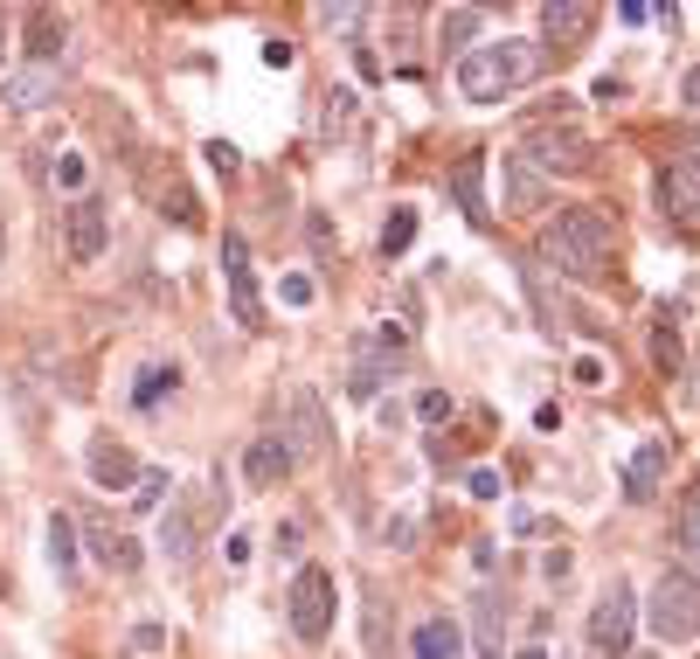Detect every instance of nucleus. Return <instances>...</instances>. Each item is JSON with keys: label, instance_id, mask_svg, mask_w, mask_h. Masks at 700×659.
I'll list each match as a JSON object with an SVG mask.
<instances>
[{"label": "nucleus", "instance_id": "obj_26", "mask_svg": "<svg viewBox=\"0 0 700 659\" xmlns=\"http://www.w3.org/2000/svg\"><path fill=\"white\" fill-rule=\"evenodd\" d=\"M479 22H486V14H479V8H451V14H444V22H438V42L465 56V49H471V35H479Z\"/></svg>", "mask_w": 700, "mask_h": 659}, {"label": "nucleus", "instance_id": "obj_20", "mask_svg": "<svg viewBox=\"0 0 700 659\" xmlns=\"http://www.w3.org/2000/svg\"><path fill=\"white\" fill-rule=\"evenodd\" d=\"M22 35H28V56H35V63H56V49L70 42V28L56 22V8H28V14H22Z\"/></svg>", "mask_w": 700, "mask_h": 659}, {"label": "nucleus", "instance_id": "obj_43", "mask_svg": "<svg viewBox=\"0 0 700 659\" xmlns=\"http://www.w3.org/2000/svg\"><path fill=\"white\" fill-rule=\"evenodd\" d=\"M0 63H8V14H0Z\"/></svg>", "mask_w": 700, "mask_h": 659}, {"label": "nucleus", "instance_id": "obj_5", "mask_svg": "<svg viewBox=\"0 0 700 659\" xmlns=\"http://www.w3.org/2000/svg\"><path fill=\"white\" fill-rule=\"evenodd\" d=\"M631 638H638V597H631V583L617 576L611 590L597 597V611H590V652L597 659H624Z\"/></svg>", "mask_w": 700, "mask_h": 659}, {"label": "nucleus", "instance_id": "obj_39", "mask_svg": "<svg viewBox=\"0 0 700 659\" xmlns=\"http://www.w3.org/2000/svg\"><path fill=\"white\" fill-rule=\"evenodd\" d=\"M576 382H582V389H603L611 375H603V362H597V354H582V362H576Z\"/></svg>", "mask_w": 700, "mask_h": 659}, {"label": "nucleus", "instance_id": "obj_18", "mask_svg": "<svg viewBox=\"0 0 700 659\" xmlns=\"http://www.w3.org/2000/svg\"><path fill=\"white\" fill-rule=\"evenodd\" d=\"M666 465H673V451L666 444H638L631 451V465H624V500H638V507H646L652 493H659V479H666Z\"/></svg>", "mask_w": 700, "mask_h": 659}, {"label": "nucleus", "instance_id": "obj_1", "mask_svg": "<svg viewBox=\"0 0 700 659\" xmlns=\"http://www.w3.org/2000/svg\"><path fill=\"white\" fill-rule=\"evenodd\" d=\"M611 257H617L611 216H597V209H562V216H548V230H541V264H548L555 278L597 285V278H611Z\"/></svg>", "mask_w": 700, "mask_h": 659}, {"label": "nucleus", "instance_id": "obj_17", "mask_svg": "<svg viewBox=\"0 0 700 659\" xmlns=\"http://www.w3.org/2000/svg\"><path fill=\"white\" fill-rule=\"evenodd\" d=\"M451 195H458V209H465V222H493V202H486V154H465L458 167H451Z\"/></svg>", "mask_w": 700, "mask_h": 659}, {"label": "nucleus", "instance_id": "obj_21", "mask_svg": "<svg viewBox=\"0 0 700 659\" xmlns=\"http://www.w3.org/2000/svg\"><path fill=\"white\" fill-rule=\"evenodd\" d=\"M541 202H548V181L520 154H506V209H541Z\"/></svg>", "mask_w": 700, "mask_h": 659}, {"label": "nucleus", "instance_id": "obj_34", "mask_svg": "<svg viewBox=\"0 0 700 659\" xmlns=\"http://www.w3.org/2000/svg\"><path fill=\"white\" fill-rule=\"evenodd\" d=\"M465 493H471V500H500V473H486V465H471V473H465Z\"/></svg>", "mask_w": 700, "mask_h": 659}, {"label": "nucleus", "instance_id": "obj_8", "mask_svg": "<svg viewBox=\"0 0 700 659\" xmlns=\"http://www.w3.org/2000/svg\"><path fill=\"white\" fill-rule=\"evenodd\" d=\"M222 285H230V313L243 327H263V298H257V264H250V243L236 230L222 236Z\"/></svg>", "mask_w": 700, "mask_h": 659}, {"label": "nucleus", "instance_id": "obj_14", "mask_svg": "<svg viewBox=\"0 0 700 659\" xmlns=\"http://www.w3.org/2000/svg\"><path fill=\"white\" fill-rule=\"evenodd\" d=\"M56 98H63V70L56 63H28V70L8 77V111H42Z\"/></svg>", "mask_w": 700, "mask_h": 659}, {"label": "nucleus", "instance_id": "obj_3", "mask_svg": "<svg viewBox=\"0 0 700 659\" xmlns=\"http://www.w3.org/2000/svg\"><path fill=\"white\" fill-rule=\"evenodd\" d=\"M646 625H652L659 646H693V638H700V590H693L687 562L659 576V590L646 597Z\"/></svg>", "mask_w": 700, "mask_h": 659}, {"label": "nucleus", "instance_id": "obj_23", "mask_svg": "<svg viewBox=\"0 0 700 659\" xmlns=\"http://www.w3.org/2000/svg\"><path fill=\"white\" fill-rule=\"evenodd\" d=\"M49 562H56L63 576H77V521H70L63 507L49 514Z\"/></svg>", "mask_w": 700, "mask_h": 659}, {"label": "nucleus", "instance_id": "obj_25", "mask_svg": "<svg viewBox=\"0 0 700 659\" xmlns=\"http://www.w3.org/2000/svg\"><path fill=\"white\" fill-rule=\"evenodd\" d=\"M409 243H416V209H409V202H395V209H389V222H382V257L395 264V257L409 251Z\"/></svg>", "mask_w": 700, "mask_h": 659}, {"label": "nucleus", "instance_id": "obj_32", "mask_svg": "<svg viewBox=\"0 0 700 659\" xmlns=\"http://www.w3.org/2000/svg\"><path fill=\"white\" fill-rule=\"evenodd\" d=\"M167 500V473H139V486H132V507H160Z\"/></svg>", "mask_w": 700, "mask_h": 659}, {"label": "nucleus", "instance_id": "obj_35", "mask_svg": "<svg viewBox=\"0 0 700 659\" xmlns=\"http://www.w3.org/2000/svg\"><path fill=\"white\" fill-rule=\"evenodd\" d=\"M368 8H319V28H361Z\"/></svg>", "mask_w": 700, "mask_h": 659}, {"label": "nucleus", "instance_id": "obj_45", "mask_svg": "<svg viewBox=\"0 0 700 659\" xmlns=\"http://www.w3.org/2000/svg\"><path fill=\"white\" fill-rule=\"evenodd\" d=\"M119 659H125V652H119Z\"/></svg>", "mask_w": 700, "mask_h": 659}, {"label": "nucleus", "instance_id": "obj_2", "mask_svg": "<svg viewBox=\"0 0 700 659\" xmlns=\"http://www.w3.org/2000/svg\"><path fill=\"white\" fill-rule=\"evenodd\" d=\"M541 63L548 56L527 42V35H506V42H471L458 56V90L471 105H500V98H514V90H527L541 77Z\"/></svg>", "mask_w": 700, "mask_h": 659}, {"label": "nucleus", "instance_id": "obj_44", "mask_svg": "<svg viewBox=\"0 0 700 659\" xmlns=\"http://www.w3.org/2000/svg\"><path fill=\"white\" fill-rule=\"evenodd\" d=\"M520 659H548V646H520Z\"/></svg>", "mask_w": 700, "mask_h": 659}, {"label": "nucleus", "instance_id": "obj_10", "mask_svg": "<svg viewBox=\"0 0 700 659\" xmlns=\"http://www.w3.org/2000/svg\"><path fill=\"white\" fill-rule=\"evenodd\" d=\"M597 22H603V14L590 8V0H548V8H541V42L562 49V56H576V49H590Z\"/></svg>", "mask_w": 700, "mask_h": 659}, {"label": "nucleus", "instance_id": "obj_12", "mask_svg": "<svg viewBox=\"0 0 700 659\" xmlns=\"http://www.w3.org/2000/svg\"><path fill=\"white\" fill-rule=\"evenodd\" d=\"M292 444L278 438V430H263V438H250V451H243V486H250V493H263V486H278L292 473Z\"/></svg>", "mask_w": 700, "mask_h": 659}, {"label": "nucleus", "instance_id": "obj_4", "mask_svg": "<svg viewBox=\"0 0 700 659\" xmlns=\"http://www.w3.org/2000/svg\"><path fill=\"white\" fill-rule=\"evenodd\" d=\"M520 160L548 181V174H582V167L597 160V146L582 139L576 125H535V132L520 139Z\"/></svg>", "mask_w": 700, "mask_h": 659}, {"label": "nucleus", "instance_id": "obj_36", "mask_svg": "<svg viewBox=\"0 0 700 659\" xmlns=\"http://www.w3.org/2000/svg\"><path fill=\"white\" fill-rule=\"evenodd\" d=\"M208 167H216V174H236V167H243V154H236L230 139H208Z\"/></svg>", "mask_w": 700, "mask_h": 659}, {"label": "nucleus", "instance_id": "obj_19", "mask_svg": "<svg viewBox=\"0 0 700 659\" xmlns=\"http://www.w3.org/2000/svg\"><path fill=\"white\" fill-rule=\"evenodd\" d=\"M361 638H368V659H395V632H389V597L374 590H361Z\"/></svg>", "mask_w": 700, "mask_h": 659}, {"label": "nucleus", "instance_id": "obj_27", "mask_svg": "<svg viewBox=\"0 0 700 659\" xmlns=\"http://www.w3.org/2000/svg\"><path fill=\"white\" fill-rule=\"evenodd\" d=\"M652 362H659V375H687V347H679V333L666 327V313H659V333H652Z\"/></svg>", "mask_w": 700, "mask_h": 659}, {"label": "nucleus", "instance_id": "obj_38", "mask_svg": "<svg viewBox=\"0 0 700 659\" xmlns=\"http://www.w3.org/2000/svg\"><path fill=\"white\" fill-rule=\"evenodd\" d=\"M382 541H389V549H416V521H409V514H395V521L382 527Z\"/></svg>", "mask_w": 700, "mask_h": 659}, {"label": "nucleus", "instance_id": "obj_6", "mask_svg": "<svg viewBox=\"0 0 700 659\" xmlns=\"http://www.w3.org/2000/svg\"><path fill=\"white\" fill-rule=\"evenodd\" d=\"M333 576L319 570V562H306V570L292 576V597H285V611H292V632L306 638V646H319V638L333 632Z\"/></svg>", "mask_w": 700, "mask_h": 659}, {"label": "nucleus", "instance_id": "obj_30", "mask_svg": "<svg viewBox=\"0 0 700 659\" xmlns=\"http://www.w3.org/2000/svg\"><path fill=\"white\" fill-rule=\"evenodd\" d=\"M278 292H285V306H312L319 278H312V271H292V278H285V285H278Z\"/></svg>", "mask_w": 700, "mask_h": 659}, {"label": "nucleus", "instance_id": "obj_31", "mask_svg": "<svg viewBox=\"0 0 700 659\" xmlns=\"http://www.w3.org/2000/svg\"><path fill=\"white\" fill-rule=\"evenodd\" d=\"M354 119V90H327V132H347Z\"/></svg>", "mask_w": 700, "mask_h": 659}, {"label": "nucleus", "instance_id": "obj_24", "mask_svg": "<svg viewBox=\"0 0 700 659\" xmlns=\"http://www.w3.org/2000/svg\"><path fill=\"white\" fill-rule=\"evenodd\" d=\"M167 389H181V368L153 362V368H139V382H132V403H139V410H160V403H167Z\"/></svg>", "mask_w": 700, "mask_h": 659}, {"label": "nucleus", "instance_id": "obj_9", "mask_svg": "<svg viewBox=\"0 0 700 659\" xmlns=\"http://www.w3.org/2000/svg\"><path fill=\"white\" fill-rule=\"evenodd\" d=\"M208 527H216V514H208V507H195V500H174V507L160 514V556L174 562V570H187Z\"/></svg>", "mask_w": 700, "mask_h": 659}, {"label": "nucleus", "instance_id": "obj_42", "mask_svg": "<svg viewBox=\"0 0 700 659\" xmlns=\"http://www.w3.org/2000/svg\"><path fill=\"white\" fill-rule=\"evenodd\" d=\"M271 541H278V556H298V521H278Z\"/></svg>", "mask_w": 700, "mask_h": 659}, {"label": "nucleus", "instance_id": "obj_16", "mask_svg": "<svg viewBox=\"0 0 700 659\" xmlns=\"http://www.w3.org/2000/svg\"><path fill=\"white\" fill-rule=\"evenodd\" d=\"M659 209H666V222L693 230V154H679L673 167H659Z\"/></svg>", "mask_w": 700, "mask_h": 659}, {"label": "nucleus", "instance_id": "obj_41", "mask_svg": "<svg viewBox=\"0 0 700 659\" xmlns=\"http://www.w3.org/2000/svg\"><path fill=\"white\" fill-rule=\"evenodd\" d=\"M222 556H230V570H236V562L250 556V535H243V527H230V541H222Z\"/></svg>", "mask_w": 700, "mask_h": 659}, {"label": "nucleus", "instance_id": "obj_37", "mask_svg": "<svg viewBox=\"0 0 700 659\" xmlns=\"http://www.w3.org/2000/svg\"><path fill=\"white\" fill-rule=\"evenodd\" d=\"M693 535H700V507L687 493V500H679V549H687V556H693Z\"/></svg>", "mask_w": 700, "mask_h": 659}, {"label": "nucleus", "instance_id": "obj_33", "mask_svg": "<svg viewBox=\"0 0 700 659\" xmlns=\"http://www.w3.org/2000/svg\"><path fill=\"white\" fill-rule=\"evenodd\" d=\"M416 417H423V424H444V417H451V395H444V389H423V395H416Z\"/></svg>", "mask_w": 700, "mask_h": 659}, {"label": "nucleus", "instance_id": "obj_13", "mask_svg": "<svg viewBox=\"0 0 700 659\" xmlns=\"http://www.w3.org/2000/svg\"><path fill=\"white\" fill-rule=\"evenodd\" d=\"M84 465H90V486H105V493H119V486H139V459H132L119 438H90Z\"/></svg>", "mask_w": 700, "mask_h": 659}, {"label": "nucleus", "instance_id": "obj_40", "mask_svg": "<svg viewBox=\"0 0 700 659\" xmlns=\"http://www.w3.org/2000/svg\"><path fill=\"white\" fill-rule=\"evenodd\" d=\"M312 257H319V264L333 257V222H327V216H312Z\"/></svg>", "mask_w": 700, "mask_h": 659}, {"label": "nucleus", "instance_id": "obj_28", "mask_svg": "<svg viewBox=\"0 0 700 659\" xmlns=\"http://www.w3.org/2000/svg\"><path fill=\"white\" fill-rule=\"evenodd\" d=\"M500 632H506V611H500V597L486 590L479 597V659H500Z\"/></svg>", "mask_w": 700, "mask_h": 659}, {"label": "nucleus", "instance_id": "obj_29", "mask_svg": "<svg viewBox=\"0 0 700 659\" xmlns=\"http://www.w3.org/2000/svg\"><path fill=\"white\" fill-rule=\"evenodd\" d=\"M389 362H368V354H361V362H354L347 368V395H361V403H368V395H382V382H389Z\"/></svg>", "mask_w": 700, "mask_h": 659}, {"label": "nucleus", "instance_id": "obj_15", "mask_svg": "<svg viewBox=\"0 0 700 659\" xmlns=\"http://www.w3.org/2000/svg\"><path fill=\"white\" fill-rule=\"evenodd\" d=\"M409 652L416 659H465V625L451 611H430L423 625L409 632Z\"/></svg>", "mask_w": 700, "mask_h": 659}, {"label": "nucleus", "instance_id": "obj_7", "mask_svg": "<svg viewBox=\"0 0 700 659\" xmlns=\"http://www.w3.org/2000/svg\"><path fill=\"white\" fill-rule=\"evenodd\" d=\"M105 243H111V216H105V202L98 195H77L63 209V257L77 264V271H90V264L105 257Z\"/></svg>", "mask_w": 700, "mask_h": 659}, {"label": "nucleus", "instance_id": "obj_11", "mask_svg": "<svg viewBox=\"0 0 700 659\" xmlns=\"http://www.w3.org/2000/svg\"><path fill=\"white\" fill-rule=\"evenodd\" d=\"M278 438L292 444V459H319V451H333V424H327V403L298 382L292 389V430H278Z\"/></svg>", "mask_w": 700, "mask_h": 659}, {"label": "nucleus", "instance_id": "obj_22", "mask_svg": "<svg viewBox=\"0 0 700 659\" xmlns=\"http://www.w3.org/2000/svg\"><path fill=\"white\" fill-rule=\"evenodd\" d=\"M49 181H56V195H70V202L84 195L90 167H84V154H77V146H56V154H49Z\"/></svg>", "mask_w": 700, "mask_h": 659}]
</instances>
